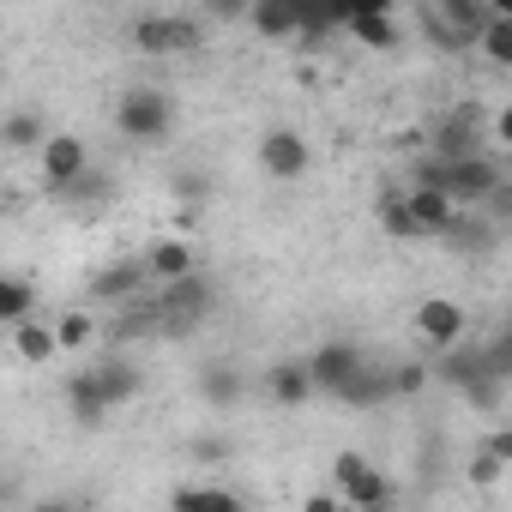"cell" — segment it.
I'll return each instance as SVG.
<instances>
[{
  "instance_id": "6da1fadb",
  "label": "cell",
  "mask_w": 512,
  "mask_h": 512,
  "mask_svg": "<svg viewBox=\"0 0 512 512\" xmlns=\"http://www.w3.org/2000/svg\"><path fill=\"white\" fill-rule=\"evenodd\" d=\"M115 133L133 145H163L175 133V97L163 85H127L115 97Z\"/></svg>"
},
{
  "instance_id": "7a4b0ae2",
  "label": "cell",
  "mask_w": 512,
  "mask_h": 512,
  "mask_svg": "<svg viewBox=\"0 0 512 512\" xmlns=\"http://www.w3.org/2000/svg\"><path fill=\"white\" fill-rule=\"evenodd\" d=\"M133 49L151 55V61L193 55V49H205V19L187 13V7H175V13H139L133 19Z\"/></svg>"
},
{
  "instance_id": "3957f363",
  "label": "cell",
  "mask_w": 512,
  "mask_h": 512,
  "mask_svg": "<svg viewBox=\"0 0 512 512\" xmlns=\"http://www.w3.org/2000/svg\"><path fill=\"white\" fill-rule=\"evenodd\" d=\"M332 494H338L344 512H386L392 506V476L362 452H338L332 458Z\"/></svg>"
},
{
  "instance_id": "277c9868",
  "label": "cell",
  "mask_w": 512,
  "mask_h": 512,
  "mask_svg": "<svg viewBox=\"0 0 512 512\" xmlns=\"http://www.w3.org/2000/svg\"><path fill=\"white\" fill-rule=\"evenodd\" d=\"M211 314H217V284H211L205 272H193V278H181V284L157 290V308H151V320H157L169 338H181V332L205 326Z\"/></svg>"
},
{
  "instance_id": "5b68a950",
  "label": "cell",
  "mask_w": 512,
  "mask_h": 512,
  "mask_svg": "<svg viewBox=\"0 0 512 512\" xmlns=\"http://www.w3.org/2000/svg\"><path fill=\"white\" fill-rule=\"evenodd\" d=\"M428 374H440L446 386H458L476 410H500V398H506V386L482 368V350H476V338H464V344H452V350H440L434 356V368Z\"/></svg>"
},
{
  "instance_id": "8992f818",
  "label": "cell",
  "mask_w": 512,
  "mask_h": 512,
  "mask_svg": "<svg viewBox=\"0 0 512 512\" xmlns=\"http://www.w3.org/2000/svg\"><path fill=\"white\" fill-rule=\"evenodd\" d=\"M37 175H43L49 193H73L91 175V145L79 133H49L43 151H37Z\"/></svg>"
},
{
  "instance_id": "52a82bcc",
  "label": "cell",
  "mask_w": 512,
  "mask_h": 512,
  "mask_svg": "<svg viewBox=\"0 0 512 512\" xmlns=\"http://www.w3.org/2000/svg\"><path fill=\"white\" fill-rule=\"evenodd\" d=\"M410 332L440 356V350H452V344L470 338V314H464V302H452V296H422L416 314H410Z\"/></svg>"
},
{
  "instance_id": "ba28073f",
  "label": "cell",
  "mask_w": 512,
  "mask_h": 512,
  "mask_svg": "<svg viewBox=\"0 0 512 512\" xmlns=\"http://www.w3.org/2000/svg\"><path fill=\"white\" fill-rule=\"evenodd\" d=\"M302 368H308V386H314V398H320V392H326V398H338V392H344V386H350V380L368 368V356H362V344H350V338H332V344H320V350H314Z\"/></svg>"
},
{
  "instance_id": "9c48e42d",
  "label": "cell",
  "mask_w": 512,
  "mask_h": 512,
  "mask_svg": "<svg viewBox=\"0 0 512 512\" xmlns=\"http://www.w3.org/2000/svg\"><path fill=\"white\" fill-rule=\"evenodd\" d=\"M332 25H338V31H350L362 49H398V43H404V25H398V13H392V0L344 7V13H332Z\"/></svg>"
},
{
  "instance_id": "30bf717a",
  "label": "cell",
  "mask_w": 512,
  "mask_h": 512,
  "mask_svg": "<svg viewBox=\"0 0 512 512\" xmlns=\"http://www.w3.org/2000/svg\"><path fill=\"white\" fill-rule=\"evenodd\" d=\"M476 151H494L482 139V109H452L434 133H428V157L434 163H458V157H476Z\"/></svg>"
},
{
  "instance_id": "8fae6325",
  "label": "cell",
  "mask_w": 512,
  "mask_h": 512,
  "mask_svg": "<svg viewBox=\"0 0 512 512\" xmlns=\"http://www.w3.org/2000/svg\"><path fill=\"white\" fill-rule=\"evenodd\" d=\"M308 163H314V145H308L296 127H272V133L260 139V169H266L272 181H302Z\"/></svg>"
},
{
  "instance_id": "7c38bea8",
  "label": "cell",
  "mask_w": 512,
  "mask_h": 512,
  "mask_svg": "<svg viewBox=\"0 0 512 512\" xmlns=\"http://www.w3.org/2000/svg\"><path fill=\"white\" fill-rule=\"evenodd\" d=\"M145 284H157V290H169V284H181V278H193L199 272V260H193V247L181 241V235H157L151 247H145Z\"/></svg>"
},
{
  "instance_id": "4fadbf2b",
  "label": "cell",
  "mask_w": 512,
  "mask_h": 512,
  "mask_svg": "<svg viewBox=\"0 0 512 512\" xmlns=\"http://www.w3.org/2000/svg\"><path fill=\"white\" fill-rule=\"evenodd\" d=\"M169 512H253L229 482H181L169 494Z\"/></svg>"
},
{
  "instance_id": "5bb4252c",
  "label": "cell",
  "mask_w": 512,
  "mask_h": 512,
  "mask_svg": "<svg viewBox=\"0 0 512 512\" xmlns=\"http://www.w3.org/2000/svg\"><path fill=\"white\" fill-rule=\"evenodd\" d=\"M91 380H97V392H103V404H109V410H121V404H133V398H139V386H145V374H139V362H127V356H115V362H103V368H91Z\"/></svg>"
},
{
  "instance_id": "9a60e30c",
  "label": "cell",
  "mask_w": 512,
  "mask_h": 512,
  "mask_svg": "<svg viewBox=\"0 0 512 512\" xmlns=\"http://www.w3.org/2000/svg\"><path fill=\"white\" fill-rule=\"evenodd\" d=\"M55 127L43 121V109H13V115H0V151H43V139H49Z\"/></svg>"
},
{
  "instance_id": "2e32d148",
  "label": "cell",
  "mask_w": 512,
  "mask_h": 512,
  "mask_svg": "<svg viewBox=\"0 0 512 512\" xmlns=\"http://www.w3.org/2000/svg\"><path fill=\"white\" fill-rule=\"evenodd\" d=\"M404 211L416 217V229H422V241H428V235H440V229L452 223L458 205H452L446 193H434V187H404Z\"/></svg>"
},
{
  "instance_id": "e0dca14e",
  "label": "cell",
  "mask_w": 512,
  "mask_h": 512,
  "mask_svg": "<svg viewBox=\"0 0 512 512\" xmlns=\"http://www.w3.org/2000/svg\"><path fill=\"white\" fill-rule=\"evenodd\" d=\"M494 223L482 217V211H452V223L440 229V241L452 247V253H482V247H494Z\"/></svg>"
},
{
  "instance_id": "ac0fdd59",
  "label": "cell",
  "mask_w": 512,
  "mask_h": 512,
  "mask_svg": "<svg viewBox=\"0 0 512 512\" xmlns=\"http://www.w3.org/2000/svg\"><path fill=\"white\" fill-rule=\"evenodd\" d=\"M139 290H145V266L139 260H115V266H103L91 278V296L97 302H133Z\"/></svg>"
},
{
  "instance_id": "d6986e66",
  "label": "cell",
  "mask_w": 512,
  "mask_h": 512,
  "mask_svg": "<svg viewBox=\"0 0 512 512\" xmlns=\"http://www.w3.org/2000/svg\"><path fill=\"white\" fill-rule=\"evenodd\" d=\"M25 320H37V284L19 278V272H0V326L13 332Z\"/></svg>"
},
{
  "instance_id": "ffe728a7",
  "label": "cell",
  "mask_w": 512,
  "mask_h": 512,
  "mask_svg": "<svg viewBox=\"0 0 512 512\" xmlns=\"http://www.w3.org/2000/svg\"><path fill=\"white\" fill-rule=\"evenodd\" d=\"M266 398H272L278 410H302V404L314 398V386H308V368H302V362H278V368L266 374Z\"/></svg>"
},
{
  "instance_id": "44dd1931",
  "label": "cell",
  "mask_w": 512,
  "mask_h": 512,
  "mask_svg": "<svg viewBox=\"0 0 512 512\" xmlns=\"http://www.w3.org/2000/svg\"><path fill=\"white\" fill-rule=\"evenodd\" d=\"M13 356L25 362V368H49L61 350H55V326H43V320H25V326H13Z\"/></svg>"
},
{
  "instance_id": "7402d4cb",
  "label": "cell",
  "mask_w": 512,
  "mask_h": 512,
  "mask_svg": "<svg viewBox=\"0 0 512 512\" xmlns=\"http://www.w3.org/2000/svg\"><path fill=\"white\" fill-rule=\"evenodd\" d=\"M67 416H73L79 428H103V422H109V404H103V392H97L91 374H73V380H67Z\"/></svg>"
},
{
  "instance_id": "603a6c76",
  "label": "cell",
  "mask_w": 512,
  "mask_h": 512,
  "mask_svg": "<svg viewBox=\"0 0 512 512\" xmlns=\"http://www.w3.org/2000/svg\"><path fill=\"white\" fill-rule=\"evenodd\" d=\"M470 49H482V61H488V67H512V19L494 7V19L476 31V43H470Z\"/></svg>"
},
{
  "instance_id": "cb8c5ba5",
  "label": "cell",
  "mask_w": 512,
  "mask_h": 512,
  "mask_svg": "<svg viewBox=\"0 0 512 512\" xmlns=\"http://www.w3.org/2000/svg\"><path fill=\"white\" fill-rule=\"evenodd\" d=\"M338 404H350V410H380V404H392V392H386V368H362V374L338 392Z\"/></svg>"
},
{
  "instance_id": "d4e9b609",
  "label": "cell",
  "mask_w": 512,
  "mask_h": 512,
  "mask_svg": "<svg viewBox=\"0 0 512 512\" xmlns=\"http://www.w3.org/2000/svg\"><path fill=\"white\" fill-rule=\"evenodd\" d=\"M247 25L260 31V37H272V43H296L302 37V13H284V7H247Z\"/></svg>"
},
{
  "instance_id": "484cf974",
  "label": "cell",
  "mask_w": 512,
  "mask_h": 512,
  "mask_svg": "<svg viewBox=\"0 0 512 512\" xmlns=\"http://www.w3.org/2000/svg\"><path fill=\"white\" fill-rule=\"evenodd\" d=\"M380 229H386L392 241H422L416 217L404 211V187H386V193H380Z\"/></svg>"
},
{
  "instance_id": "4316f807",
  "label": "cell",
  "mask_w": 512,
  "mask_h": 512,
  "mask_svg": "<svg viewBox=\"0 0 512 512\" xmlns=\"http://www.w3.org/2000/svg\"><path fill=\"white\" fill-rule=\"evenodd\" d=\"M91 338H97V320H91V314L67 308V314L55 320V350H85Z\"/></svg>"
},
{
  "instance_id": "83f0119b",
  "label": "cell",
  "mask_w": 512,
  "mask_h": 512,
  "mask_svg": "<svg viewBox=\"0 0 512 512\" xmlns=\"http://www.w3.org/2000/svg\"><path fill=\"white\" fill-rule=\"evenodd\" d=\"M199 398L205 404H235L241 398V374L235 368H205L199 374Z\"/></svg>"
},
{
  "instance_id": "f1b7e54d",
  "label": "cell",
  "mask_w": 512,
  "mask_h": 512,
  "mask_svg": "<svg viewBox=\"0 0 512 512\" xmlns=\"http://www.w3.org/2000/svg\"><path fill=\"white\" fill-rule=\"evenodd\" d=\"M428 380H434L428 362H398V368H386V392H392V398H416Z\"/></svg>"
},
{
  "instance_id": "f546056e",
  "label": "cell",
  "mask_w": 512,
  "mask_h": 512,
  "mask_svg": "<svg viewBox=\"0 0 512 512\" xmlns=\"http://www.w3.org/2000/svg\"><path fill=\"white\" fill-rule=\"evenodd\" d=\"M169 193H175L181 205H205V199H211V175H205V169H175V175H169Z\"/></svg>"
},
{
  "instance_id": "4dcf8cb0",
  "label": "cell",
  "mask_w": 512,
  "mask_h": 512,
  "mask_svg": "<svg viewBox=\"0 0 512 512\" xmlns=\"http://www.w3.org/2000/svg\"><path fill=\"white\" fill-rule=\"evenodd\" d=\"M506 470H512V464H500L494 452H476V458H470V488H482V494H494V488L506 482Z\"/></svg>"
},
{
  "instance_id": "1f68e13d",
  "label": "cell",
  "mask_w": 512,
  "mask_h": 512,
  "mask_svg": "<svg viewBox=\"0 0 512 512\" xmlns=\"http://www.w3.org/2000/svg\"><path fill=\"white\" fill-rule=\"evenodd\" d=\"M482 452H494L500 464H512V428H494V434L482 440Z\"/></svg>"
},
{
  "instance_id": "d6a6232c",
  "label": "cell",
  "mask_w": 512,
  "mask_h": 512,
  "mask_svg": "<svg viewBox=\"0 0 512 512\" xmlns=\"http://www.w3.org/2000/svg\"><path fill=\"white\" fill-rule=\"evenodd\" d=\"M31 512H85L73 494H43V500H31Z\"/></svg>"
},
{
  "instance_id": "836d02e7",
  "label": "cell",
  "mask_w": 512,
  "mask_h": 512,
  "mask_svg": "<svg viewBox=\"0 0 512 512\" xmlns=\"http://www.w3.org/2000/svg\"><path fill=\"white\" fill-rule=\"evenodd\" d=\"M193 458H211L217 464V458H229V440H193Z\"/></svg>"
},
{
  "instance_id": "e575fe53",
  "label": "cell",
  "mask_w": 512,
  "mask_h": 512,
  "mask_svg": "<svg viewBox=\"0 0 512 512\" xmlns=\"http://www.w3.org/2000/svg\"><path fill=\"white\" fill-rule=\"evenodd\" d=\"M302 512H344V506H338V494H308Z\"/></svg>"
}]
</instances>
